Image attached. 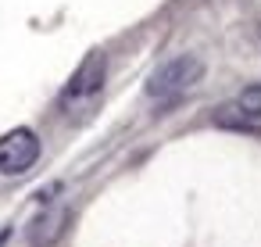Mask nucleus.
<instances>
[{
    "instance_id": "obj_3",
    "label": "nucleus",
    "mask_w": 261,
    "mask_h": 247,
    "mask_svg": "<svg viewBox=\"0 0 261 247\" xmlns=\"http://www.w3.org/2000/svg\"><path fill=\"white\" fill-rule=\"evenodd\" d=\"M104 72H108V58H104L100 51H93V54L79 65V72L68 79V86H65V93H61V101H65V104H72V101L93 97V93L104 86Z\"/></svg>"
},
{
    "instance_id": "obj_1",
    "label": "nucleus",
    "mask_w": 261,
    "mask_h": 247,
    "mask_svg": "<svg viewBox=\"0 0 261 247\" xmlns=\"http://www.w3.org/2000/svg\"><path fill=\"white\" fill-rule=\"evenodd\" d=\"M200 76H204V61L193 58V54H179V58L165 61V65L147 79V97H154V101H168V97H175V93L197 86Z\"/></svg>"
},
{
    "instance_id": "obj_5",
    "label": "nucleus",
    "mask_w": 261,
    "mask_h": 247,
    "mask_svg": "<svg viewBox=\"0 0 261 247\" xmlns=\"http://www.w3.org/2000/svg\"><path fill=\"white\" fill-rule=\"evenodd\" d=\"M215 126L236 129V133H261V115H250V111H243V108L232 101V104H222V108L215 111Z\"/></svg>"
},
{
    "instance_id": "obj_4",
    "label": "nucleus",
    "mask_w": 261,
    "mask_h": 247,
    "mask_svg": "<svg viewBox=\"0 0 261 247\" xmlns=\"http://www.w3.org/2000/svg\"><path fill=\"white\" fill-rule=\"evenodd\" d=\"M65 218H68V211H65V208H47V211L29 226V243H33V247H50V243L61 236Z\"/></svg>"
},
{
    "instance_id": "obj_6",
    "label": "nucleus",
    "mask_w": 261,
    "mask_h": 247,
    "mask_svg": "<svg viewBox=\"0 0 261 247\" xmlns=\"http://www.w3.org/2000/svg\"><path fill=\"white\" fill-rule=\"evenodd\" d=\"M236 104H240L243 111H250V115H261V83H257V86H247V90L236 97Z\"/></svg>"
},
{
    "instance_id": "obj_2",
    "label": "nucleus",
    "mask_w": 261,
    "mask_h": 247,
    "mask_svg": "<svg viewBox=\"0 0 261 247\" xmlns=\"http://www.w3.org/2000/svg\"><path fill=\"white\" fill-rule=\"evenodd\" d=\"M36 158H40V136L33 129H11L0 136V172L4 176L29 172Z\"/></svg>"
}]
</instances>
